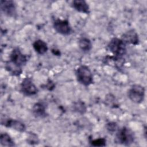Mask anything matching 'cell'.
I'll use <instances>...</instances> for the list:
<instances>
[{"instance_id": "cell-19", "label": "cell", "mask_w": 147, "mask_h": 147, "mask_svg": "<svg viewBox=\"0 0 147 147\" xmlns=\"http://www.w3.org/2000/svg\"><path fill=\"white\" fill-rule=\"evenodd\" d=\"M118 127V125L117 123L114 122H109L106 125V128L107 130L110 132V133H113L116 131Z\"/></svg>"}, {"instance_id": "cell-17", "label": "cell", "mask_w": 147, "mask_h": 147, "mask_svg": "<svg viewBox=\"0 0 147 147\" xmlns=\"http://www.w3.org/2000/svg\"><path fill=\"white\" fill-rule=\"evenodd\" d=\"M74 109L75 111L80 114L84 113L86 110V107L84 103L81 101L76 102L74 105Z\"/></svg>"}, {"instance_id": "cell-14", "label": "cell", "mask_w": 147, "mask_h": 147, "mask_svg": "<svg viewBox=\"0 0 147 147\" xmlns=\"http://www.w3.org/2000/svg\"><path fill=\"white\" fill-rule=\"evenodd\" d=\"M5 68L10 74L14 76H19L22 72V67L14 64L10 61H8L6 63Z\"/></svg>"}, {"instance_id": "cell-16", "label": "cell", "mask_w": 147, "mask_h": 147, "mask_svg": "<svg viewBox=\"0 0 147 147\" xmlns=\"http://www.w3.org/2000/svg\"><path fill=\"white\" fill-rule=\"evenodd\" d=\"M0 142L1 144L4 146H13L15 145L14 142L10 136L6 133L1 134Z\"/></svg>"}, {"instance_id": "cell-20", "label": "cell", "mask_w": 147, "mask_h": 147, "mask_svg": "<svg viewBox=\"0 0 147 147\" xmlns=\"http://www.w3.org/2000/svg\"><path fill=\"white\" fill-rule=\"evenodd\" d=\"M28 142L29 143H31L32 144H33V143L37 144L38 142V139H37V136L35 135L34 134H31L30 136L29 137Z\"/></svg>"}, {"instance_id": "cell-2", "label": "cell", "mask_w": 147, "mask_h": 147, "mask_svg": "<svg viewBox=\"0 0 147 147\" xmlns=\"http://www.w3.org/2000/svg\"><path fill=\"white\" fill-rule=\"evenodd\" d=\"M76 76L78 81L82 84L88 86L93 83L92 72L87 65H80L76 71Z\"/></svg>"}, {"instance_id": "cell-15", "label": "cell", "mask_w": 147, "mask_h": 147, "mask_svg": "<svg viewBox=\"0 0 147 147\" xmlns=\"http://www.w3.org/2000/svg\"><path fill=\"white\" fill-rule=\"evenodd\" d=\"M79 46L82 51L84 52H88L91 49L92 44L88 38L86 37H82L79 41Z\"/></svg>"}, {"instance_id": "cell-1", "label": "cell", "mask_w": 147, "mask_h": 147, "mask_svg": "<svg viewBox=\"0 0 147 147\" xmlns=\"http://www.w3.org/2000/svg\"><path fill=\"white\" fill-rule=\"evenodd\" d=\"M134 141L133 132L128 127H123L119 129L115 136L114 142L123 145H130Z\"/></svg>"}, {"instance_id": "cell-8", "label": "cell", "mask_w": 147, "mask_h": 147, "mask_svg": "<svg viewBox=\"0 0 147 147\" xmlns=\"http://www.w3.org/2000/svg\"><path fill=\"white\" fill-rule=\"evenodd\" d=\"M53 28L57 33L63 35H68L72 31L69 22L65 20H56L53 22Z\"/></svg>"}, {"instance_id": "cell-13", "label": "cell", "mask_w": 147, "mask_h": 147, "mask_svg": "<svg viewBox=\"0 0 147 147\" xmlns=\"http://www.w3.org/2000/svg\"><path fill=\"white\" fill-rule=\"evenodd\" d=\"M34 51L40 55H44L48 51V46L45 42L42 40H36L33 44Z\"/></svg>"}, {"instance_id": "cell-11", "label": "cell", "mask_w": 147, "mask_h": 147, "mask_svg": "<svg viewBox=\"0 0 147 147\" xmlns=\"http://www.w3.org/2000/svg\"><path fill=\"white\" fill-rule=\"evenodd\" d=\"M72 7L77 11L88 14L90 8L87 3L84 0H75L72 2Z\"/></svg>"}, {"instance_id": "cell-7", "label": "cell", "mask_w": 147, "mask_h": 147, "mask_svg": "<svg viewBox=\"0 0 147 147\" xmlns=\"http://www.w3.org/2000/svg\"><path fill=\"white\" fill-rule=\"evenodd\" d=\"M1 124L2 125L5 126L7 127L12 128L14 130H16L20 132H24L25 129L26 127L24 123L22 122L10 118H1Z\"/></svg>"}, {"instance_id": "cell-6", "label": "cell", "mask_w": 147, "mask_h": 147, "mask_svg": "<svg viewBox=\"0 0 147 147\" xmlns=\"http://www.w3.org/2000/svg\"><path fill=\"white\" fill-rule=\"evenodd\" d=\"M21 91L24 95L31 96L36 94L38 89L30 78H26L21 84Z\"/></svg>"}, {"instance_id": "cell-18", "label": "cell", "mask_w": 147, "mask_h": 147, "mask_svg": "<svg viewBox=\"0 0 147 147\" xmlns=\"http://www.w3.org/2000/svg\"><path fill=\"white\" fill-rule=\"evenodd\" d=\"M106 140L104 138H100L90 141L91 145L94 146H106Z\"/></svg>"}, {"instance_id": "cell-5", "label": "cell", "mask_w": 147, "mask_h": 147, "mask_svg": "<svg viewBox=\"0 0 147 147\" xmlns=\"http://www.w3.org/2000/svg\"><path fill=\"white\" fill-rule=\"evenodd\" d=\"M28 59V56L23 54L18 48H14L10 56V61L21 67L26 64Z\"/></svg>"}, {"instance_id": "cell-4", "label": "cell", "mask_w": 147, "mask_h": 147, "mask_svg": "<svg viewBox=\"0 0 147 147\" xmlns=\"http://www.w3.org/2000/svg\"><path fill=\"white\" fill-rule=\"evenodd\" d=\"M129 98L136 103H141L144 99L145 88L140 84H134L127 92Z\"/></svg>"}, {"instance_id": "cell-10", "label": "cell", "mask_w": 147, "mask_h": 147, "mask_svg": "<svg viewBox=\"0 0 147 147\" xmlns=\"http://www.w3.org/2000/svg\"><path fill=\"white\" fill-rule=\"evenodd\" d=\"M122 40L125 44L137 45L139 42V38L137 33L133 29L129 30L122 36Z\"/></svg>"}, {"instance_id": "cell-3", "label": "cell", "mask_w": 147, "mask_h": 147, "mask_svg": "<svg viewBox=\"0 0 147 147\" xmlns=\"http://www.w3.org/2000/svg\"><path fill=\"white\" fill-rule=\"evenodd\" d=\"M107 47L115 56L121 57L126 53V44L122 39L113 38L109 42Z\"/></svg>"}, {"instance_id": "cell-9", "label": "cell", "mask_w": 147, "mask_h": 147, "mask_svg": "<svg viewBox=\"0 0 147 147\" xmlns=\"http://www.w3.org/2000/svg\"><path fill=\"white\" fill-rule=\"evenodd\" d=\"M0 3L1 10L5 15L10 17H14L16 15V8L14 1L1 0Z\"/></svg>"}, {"instance_id": "cell-12", "label": "cell", "mask_w": 147, "mask_h": 147, "mask_svg": "<svg viewBox=\"0 0 147 147\" xmlns=\"http://www.w3.org/2000/svg\"><path fill=\"white\" fill-rule=\"evenodd\" d=\"M33 113L36 117H45L47 113L45 105L41 102L35 103L33 107Z\"/></svg>"}]
</instances>
